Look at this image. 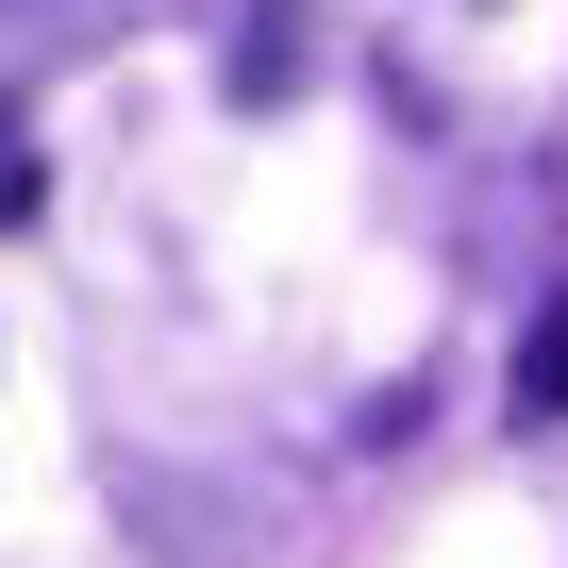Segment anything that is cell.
Segmentation results:
<instances>
[{
  "mask_svg": "<svg viewBox=\"0 0 568 568\" xmlns=\"http://www.w3.org/2000/svg\"><path fill=\"white\" fill-rule=\"evenodd\" d=\"M302 68H318V34H302V0H234V68H217V84H234V101H284Z\"/></svg>",
  "mask_w": 568,
  "mask_h": 568,
  "instance_id": "obj_2",
  "label": "cell"
},
{
  "mask_svg": "<svg viewBox=\"0 0 568 568\" xmlns=\"http://www.w3.org/2000/svg\"><path fill=\"white\" fill-rule=\"evenodd\" d=\"M501 402H518V435H551V418H568V284L518 318V385H501Z\"/></svg>",
  "mask_w": 568,
  "mask_h": 568,
  "instance_id": "obj_3",
  "label": "cell"
},
{
  "mask_svg": "<svg viewBox=\"0 0 568 568\" xmlns=\"http://www.w3.org/2000/svg\"><path fill=\"white\" fill-rule=\"evenodd\" d=\"M51 217V168H34V134H18V84H0V234H34Z\"/></svg>",
  "mask_w": 568,
  "mask_h": 568,
  "instance_id": "obj_4",
  "label": "cell"
},
{
  "mask_svg": "<svg viewBox=\"0 0 568 568\" xmlns=\"http://www.w3.org/2000/svg\"><path fill=\"white\" fill-rule=\"evenodd\" d=\"M134 18V0H0V84H34V68H68V51H101Z\"/></svg>",
  "mask_w": 568,
  "mask_h": 568,
  "instance_id": "obj_1",
  "label": "cell"
}]
</instances>
